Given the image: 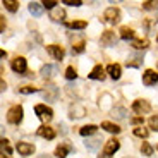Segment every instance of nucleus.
<instances>
[{
  "label": "nucleus",
  "instance_id": "f257e3e1",
  "mask_svg": "<svg viewBox=\"0 0 158 158\" xmlns=\"http://www.w3.org/2000/svg\"><path fill=\"white\" fill-rule=\"evenodd\" d=\"M23 107L21 105H14V107H10L7 110V122L9 124H19L21 120H23Z\"/></svg>",
  "mask_w": 158,
  "mask_h": 158
},
{
  "label": "nucleus",
  "instance_id": "f03ea898",
  "mask_svg": "<svg viewBox=\"0 0 158 158\" xmlns=\"http://www.w3.org/2000/svg\"><path fill=\"white\" fill-rule=\"evenodd\" d=\"M35 114L38 115L43 122H50L52 118H53V110H52L50 107H47V105H43V103H40V105L35 107Z\"/></svg>",
  "mask_w": 158,
  "mask_h": 158
},
{
  "label": "nucleus",
  "instance_id": "7ed1b4c3",
  "mask_svg": "<svg viewBox=\"0 0 158 158\" xmlns=\"http://www.w3.org/2000/svg\"><path fill=\"white\" fill-rule=\"evenodd\" d=\"M132 110H134V114H138L139 117H143L144 114H148V112L151 110V105L146 100H136V102L132 103Z\"/></svg>",
  "mask_w": 158,
  "mask_h": 158
},
{
  "label": "nucleus",
  "instance_id": "20e7f679",
  "mask_svg": "<svg viewBox=\"0 0 158 158\" xmlns=\"http://www.w3.org/2000/svg\"><path fill=\"white\" fill-rule=\"evenodd\" d=\"M103 17H105L107 23L117 24L118 21H120V10H118L117 7H108L107 10H105V14H103Z\"/></svg>",
  "mask_w": 158,
  "mask_h": 158
},
{
  "label": "nucleus",
  "instance_id": "39448f33",
  "mask_svg": "<svg viewBox=\"0 0 158 158\" xmlns=\"http://www.w3.org/2000/svg\"><path fill=\"white\" fill-rule=\"evenodd\" d=\"M118 148H120V143H118L115 138H112V139H108V141L105 143V146H103V155H105V156H110V155H114Z\"/></svg>",
  "mask_w": 158,
  "mask_h": 158
},
{
  "label": "nucleus",
  "instance_id": "423d86ee",
  "mask_svg": "<svg viewBox=\"0 0 158 158\" xmlns=\"http://www.w3.org/2000/svg\"><path fill=\"white\" fill-rule=\"evenodd\" d=\"M158 83V74L153 71V69H148V71L143 72V84L146 86H153V84Z\"/></svg>",
  "mask_w": 158,
  "mask_h": 158
},
{
  "label": "nucleus",
  "instance_id": "0eeeda50",
  "mask_svg": "<svg viewBox=\"0 0 158 158\" xmlns=\"http://www.w3.org/2000/svg\"><path fill=\"white\" fill-rule=\"evenodd\" d=\"M16 150L19 151V155L23 156H29V155L35 153V146H33L31 143H24V141H19L16 144Z\"/></svg>",
  "mask_w": 158,
  "mask_h": 158
},
{
  "label": "nucleus",
  "instance_id": "6e6552de",
  "mask_svg": "<svg viewBox=\"0 0 158 158\" xmlns=\"http://www.w3.org/2000/svg\"><path fill=\"white\" fill-rule=\"evenodd\" d=\"M26 69H28V65H26V59H24V57H16V59L12 60V71L14 72L24 74Z\"/></svg>",
  "mask_w": 158,
  "mask_h": 158
},
{
  "label": "nucleus",
  "instance_id": "1a4fd4ad",
  "mask_svg": "<svg viewBox=\"0 0 158 158\" xmlns=\"http://www.w3.org/2000/svg\"><path fill=\"white\" fill-rule=\"evenodd\" d=\"M117 43V35L114 31H105L102 35V45L103 47H114Z\"/></svg>",
  "mask_w": 158,
  "mask_h": 158
},
{
  "label": "nucleus",
  "instance_id": "9d476101",
  "mask_svg": "<svg viewBox=\"0 0 158 158\" xmlns=\"http://www.w3.org/2000/svg\"><path fill=\"white\" fill-rule=\"evenodd\" d=\"M47 52H48V53H50V55L53 57L55 60H62L64 55H65L64 48L59 47V45H48V47H47Z\"/></svg>",
  "mask_w": 158,
  "mask_h": 158
},
{
  "label": "nucleus",
  "instance_id": "9b49d317",
  "mask_svg": "<svg viewBox=\"0 0 158 158\" xmlns=\"http://www.w3.org/2000/svg\"><path fill=\"white\" fill-rule=\"evenodd\" d=\"M86 115V108L83 107V105H79V103H74L71 108H69V117L71 118H81Z\"/></svg>",
  "mask_w": 158,
  "mask_h": 158
},
{
  "label": "nucleus",
  "instance_id": "f8f14e48",
  "mask_svg": "<svg viewBox=\"0 0 158 158\" xmlns=\"http://www.w3.org/2000/svg\"><path fill=\"white\" fill-rule=\"evenodd\" d=\"M36 134L40 136V138H45V139H53L55 138V131L52 129L50 126H40L38 127V131H36Z\"/></svg>",
  "mask_w": 158,
  "mask_h": 158
},
{
  "label": "nucleus",
  "instance_id": "ddd939ff",
  "mask_svg": "<svg viewBox=\"0 0 158 158\" xmlns=\"http://www.w3.org/2000/svg\"><path fill=\"white\" fill-rule=\"evenodd\" d=\"M89 79H96V81H103L105 79V69L102 65H95L93 71L89 72Z\"/></svg>",
  "mask_w": 158,
  "mask_h": 158
},
{
  "label": "nucleus",
  "instance_id": "4468645a",
  "mask_svg": "<svg viewBox=\"0 0 158 158\" xmlns=\"http://www.w3.org/2000/svg\"><path fill=\"white\" fill-rule=\"evenodd\" d=\"M107 72L110 74L112 79H118L120 74H122V67H120L118 64H110V65L107 67Z\"/></svg>",
  "mask_w": 158,
  "mask_h": 158
},
{
  "label": "nucleus",
  "instance_id": "2eb2a0df",
  "mask_svg": "<svg viewBox=\"0 0 158 158\" xmlns=\"http://www.w3.org/2000/svg\"><path fill=\"white\" fill-rule=\"evenodd\" d=\"M43 10H45L43 4H38V2H31V4H29V12H31L35 17H40L43 14Z\"/></svg>",
  "mask_w": 158,
  "mask_h": 158
},
{
  "label": "nucleus",
  "instance_id": "dca6fc26",
  "mask_svg": "<svg viewBox=\"0 0 158 158\" xmlns=\"http://www.w3.org/2000/svg\"><path fill=\"white\" fill-rule=\"evenodd\" d=\"M64 17H65V10L62 7H55L50 12V19L53 21H64Z\"/></svg>",
  "mask_w": 158,
  "mask_h": 158
},
{
  "label": "nucleus",
  "instance_id": "f3484780",
  "mask_svg": "<svg viewBox=\"0 0 158 158\" xmlns=\"http://www.w3.org/2000/svg\"><path fill=\"white\" fill-rule=\"evenodd\" d=\"M72 52H76V53L84 52V40L83 38H72Z\"/></svg>",
  "mask_w": 158,
  "mask_h": 158
},
{
  "label": "nucleus",
  "instance_id": "a211bd4d",
  "mask_svg": "<svg viewBox=\"0 0 158 158\" xmlns=\"http://www.w3.org/2000/svg\"><path fill=\"white\" fill-rule=\"evenodd\" d=\"M118 33H120V38H122V40L134 38V29H132V28H127V26H122V28L118 29Z\"/></svg>",
  "mask_w": 158,
  "mask_h": 158
},
{
  "label": "nucleus",
  "instance_id": "6ab92c4d",
  "mask_svg": "<svg viewBox=\"0 0 158 158\" xmlns=\"http://www.w3.org/2000/svg\"><path fill=\"white\" fill-rule=\"evenodd\" d=\"M102 129L108 131V132H112V134H118V132L122 131L117 124H112V122H102Z\"/></svg>",
  "mask_w": 158,
  "mask_h": 158
},
{
  "label": "nucleus",
  "instance_id": "aec40b11",
  "mask_svg": "<svg viewBox=\"0 0 158 158\" xmlns=\"http://www.w3.org/2000/svg\"><path fill=\"white\" fill-rule=\"evenodd\" d=\"M69 150H71L69 144H60V146H57V150H55V156L57 158H65L67 153H69Z\"/></svg>",
  "mask_w": 158,
  "mask_h": 158
},
{
  "label": "nucleus",
  "instance_id": "412c9836",
  "mask_svg": "<svg viewBox=\"0 0 158 158\" xmlns=\"http://www.w3.org/2000/svg\"><path fill=\"white\" fill-rule=\"evenodd\" d=\"M96 131H98V127L93 126V124H89V126H84L79 129V134L81 136H91V134H95Z\"/></svg>",
  "mask_w": 158,
  "mask_h": 158
},
{
  "label": "nucleus",
  "instance_id": "4be33fe9",
  "mask_svg": "<svg viewBox=\"0 0 158 158\" xmlns=\"http://www.w3.org/2000/svg\"><path fill=\"white\" fill-rule=\"evenodd\" d=\"M134 136H138V138H143V139H146L148 136H150V131L148 129H144L143 126H138V127H134Z\"/></svg>",
  "mask_w": 158,
  "mask_h": 158
},
{
  "label": "nucleus",
  "instance_id": "5701e85b",
  "mask_svg": "<svg viewBox=\"0 0 158 158\" xmlns=\"http://www.w3.org/2000/svg\"><path fill=\"white\" fill-rule=\"evenodd\" d=\"M2 4H4L5 9L10 10V12H16L17 9H19V2H17V0H4Z\"/></svg>",
  "mask_w": 158,
  "mask_h": 158
},
{
  "label": "nucleus",
  "instance_id": "b1692460",
  "mask_svg": "<svg viewBox=\"0 0 158 158\" xmlns=\"http://www.w3.org/2000/svg\"><path fill=\"white\" fill-rule=\"evenodd\" d=\"M150 45V41H148L146 38H143V40H136V41H132V47L136 48V50H144V48Z\"/></svg>",
  "mask_w": 158,
  "mask_h": 158
},
{
  "label": "nucleus",
  "instance_id": "393cba45",
  "mask_svg": "<svg viewBox=\"0 0 158 158\" xmlns=\"http://www.w3.org/2000/svg\"><path fill=\"white\" fill-rule=\"evenodd\" d=\"M100 144H102V139H88L86 141V148L91 151H95L100 148Z\"/></svg>",
  "mask_w": 158,
  "mask_h": 158
},
{
  "label": "nucleus",
  "instance_id": "a878e982",
  "mask_svg": "<svg viewBox=\"0 0 158 158\" xmlns=\"http://www.w3.org/2000/svg\"><path fill=\"white\" fill-rule=\"evenodd\" d=\"M141 60H143V57L141 55H136V57H131V60H127V67H139L141 65Z\"/></svg>",
  "mask_w": 158,
  "mask_h": 158
},
{
  "label": "nucleus",
  "instance_id": "bb28decb",
  "mask_svg": "<svg viewBox=\"0 0 158 158\" xmlns=\"http://www.w3.org/2000/svg\"><path fill=\"white\" fill-rule=\"evenodd\" d=\"M67 26L72 29H84L86 28V21H72V23H67Z\"/></svg>",
  "mask_w": 158,
  "mask_h": 158
},
{
  "label": "nucleus",
  "instance_id": "cd10ccee",
  "mask_svg": "<svg viewBox=\"0 0 158 158\" xmlns=\"http://www.w3.org/2000/svg\"><path fill=\"white\" fill-rule=\"evenodd\" d=\"M141 151H143V155H144V156H151V155H153V148H151L150 143H143Z\"/></svg>",
  "mask_w": 158,
  "mask_h": 158
},
{
  "label": "nucleus",
  "instance_id": "c85d7f7f",
  "mask_svg": "<svg viewBox=\"0 0 158 158\" xmlns=\"http://www.w3.org/2000/svg\"><path fill=\"white\" fill-rule=\"evenodd\" d=\"M143 9H146V10L158 9V2H155V0H146V2H143Z\"/></svg>",
  "mask_w": 158,
  "mask_h": 158
},
{
  "label": "nucleus",
  "instance_id": "c756f323",
  "mask_svg": "<svg viewBox=\"0 0 158 158\" xmlns=\"http://www.w3.org/2000/svg\"><path fill=\"white\" fill-rule=\"evenodd\" d=\"M19 91L23 93V95H29V93H36L38 88H35V86H23V88H19Z\"/></svg>",
  "mask_w": 158,
  "mask_h": 158
},
{
  "label": "nucleus",
  "instance_id": "7c9ffc66",
  "mask_svg": "<svg viewBox=\"0 0 158 158\" xmlns=\"http://www.w3.org/2000/svg\"><path fill=\"white\" fill-rule=\"evenodd\" d=\"M2 151H4V153H7V156L12 153V148H10V144H9L7 139H2Z\"/></svg>",
  "mask_w": 158,
  "mask_h": 158
},
{
  "label": "nucleus",
  "instance_id": "2f4dec72",
  "mask_svg": "<svg viewBox=\"0 0 158 158\" xmlns=\"http://www.w3.org/2000/svg\"><path fill=\"white\" fill-rule=\"evenodd\" d=\"M65 77H67V79H76V77H77L76 69L74 67H67V69H65Z\"/></svg>",
  "mask_w": 158,
  "mask_h": 158
},
{
  "label": "nucleus",
  "instance_id": "473e14b6",
  "mask_svg": "<svg viewBox=\"0 0 158 158\" xmlns=\"http://www.w3.org/2000/svg\"><path fill=\"white\" fill-rule=\"evenodd\" d=\"M150 127L158 132V115H153V117L150 118Z\"/></svg>",
  "mask_w": 158,
  "mask_h": 158
},
{
  "label": "nucleus",
  "instance_id": "72a5a7b5",
  "mask_svg": "<svg viewBox=\"0 0 158 158\" xmlns=\"http://www.w3.org/2000/svg\"><path fill=\"white\" fill-rule=\"evenodd\" d=\"M55 5H57L55 0H45V2H43V7L45 9H52V10H53V9H55Z\"/></svg>",
  "mask_w": 158,
  "mask_h": 158
},
{
  "label": "nucleus",
  "instance_id": "f704fd0d",
  "mask_svg": "<svg viewBox=\"0 0 158 158\" xmlns=\"http://www.w3.org/2000/svg\"><path fill=\"white\" fill-rule=\"evenodd\" d=\"M52 69H53V67H52V65H48V64H47V65H43V67H41V76L48 77V76H50V72H52Z\"/></svg>",
  "mask_w": 158,
  "mask_h": 158
},
{
  "label": "nucleus",
  "instance_id": "c9c22d12",
  "mask_svg": "<svg viewBox=\"0 0 158 158\" xmlns=\"http://www.w3.org/2000/svg\"><path fill=\"white\" fill-rule=\"evenodd\" d=\"M64 4H65V5H72V7H79L83 2H81V0H74V2H72V0H64Z\"/></svg>",
  "mask_w": 158,
  "mask_h": 158
},
{
  "label": "nucleus",
  "instance_id": "e433bc0d",
  "mask_svg": "<svg viewBox=\"0 0 158 158\" xmlns=\"http://www.w3.org/2000/svg\"><path fill=\"white\" fill-rule=\"evenodd\" d=\"M131 122H132L136 127H138V124H143V122H144V118H143V117H139V115H138V117H134L132 120H131Z\"/></svg>",
  "mask_w": 158,
  "mask_h": 158
},
{
  "label": "nucleus",
  "instance_id": "4c0bfd02",
  "mask_svg": "<svg viewBox=\"0 0 158 158\" xmlns=\"http://www.w3.org/2000/svg\"><path fill=\"white\" fill-rule=\"evenodd\" d=\"M4 29H5V17L2 16L0 17V31H4Z\"/></svg>",
  "mask_w": 158,
  "mask_h": 158
},
{
  "label": "nucleus",
  "instance_id": "58836bf2",
  "mask_svg": "<svg viewBox=\"0 0 158 158\" xmlns=\"http://www.w3.org/2000/svg\"><path fill=\"white\" fill-rule=\"evenodd\" d=\"M2 158H7V156H5V155H2Z\"/></svg>",
  "mask_w": 158,
  "mask_h": 158
},
{
  "label": "nucleus",
  "instance_id": "ea45409f",
  "mask_svg": "<svg viewBox=\"0 0 158 158\" xmlns=\"http://www.w3.org/2000/svg\"><path fill=\"white\" fill-rule=\"evenodd\" d=\"M156 41H158V36H156Z\"/></svg>",
  "mask_w": 158,
  "mask_h": 158
},
{
  "label": "nucleus",
  "instance_id": "a19ab883",
  "mask_svg": "<svg viewBox=\"0 0 158 158\" xmlns=\"http://www.w3.org/2000/svg\"><path fill=\"white\" fill-rule=\"evenodd\" d=\"M156 67H158V64H156Z\"/></svg>",
  "mask_w": 158,
  "mask_h": 158
}]
</instances>
